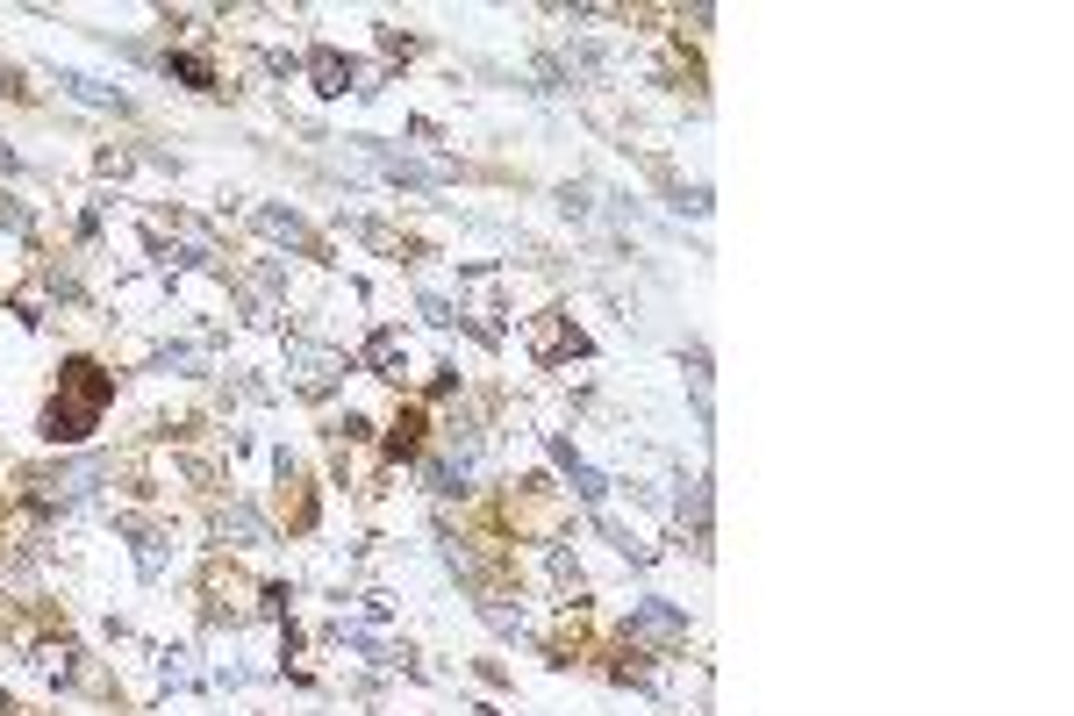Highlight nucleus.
Instances as JSON below:
<instances>
[{
    "instance_id": "obj_1",
    "label": "nucleus",
    "mask_w": 1074,
    "mask_h": 716,
    "mask_svg": "<svg viewBox=\"0 0 1074 716\" xmlns=\"http://www.w3.org/2000/svg\"><path fill=\"white\" fill-rule=\"evenodd\" d=\"M65 380H72V401H51L43 430H51V437H86V430H94V416H101V401L115 394V380L101 366H86V358H72Z\"/></svg>"
},
{
    "instance_id": "obj_2",
    "label": "nucleus",
    "mask_w": 1074,
    "mask_h": 716,
    "mask_svg": "<svg viewBox=\"0 0 1074 716\" xmlns=\"http://www.w3.org/2000/svg\"><path fill=\"white\" fill-rule=\"evenodd\" d=\"M631 631H638V638H681V616L652 602V609H638V616H631Z\"/></svg>"
},
{
    "instance_id": "obj_3",
    "label": "nucleus",
    "mask_w": 1074,
    "mask_h": 716,
    "mask_svg": "<svg viewBox=\"0 0 1074 716\" xmlns=\"http://www.w3.org/2000/svg\"><path fill=\"white\" fill-rule=\"evenodd\" d=\"M316 79H323V94H344V86H351V65L323 51V58H316Z\"/></svg>"
},
{
    "instance_id": "obj_4",
    "label": "nucleus",
    "mask_w": 1074,
    "mask_h": 716,
    "mask_svg": "<svg viewBox=\"0 0 1074 716\" xmlns=\"http://www.w3.org/2000/svg\"><path fill=\"white\" fill-rule=\"evenodd\" d=\"M416 430H423V416H401L394 437H387V452H394V459H409V452H416Z\"/></svg>"
}]
</instances>
